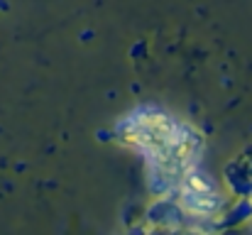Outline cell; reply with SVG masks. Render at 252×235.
Listing matches in <instances>:
<instances>
[{
  "label": "cell",
  "instance_id": "5b68a950",
  "mask_svg": "<svg viewBox=\"0 0 252 235\" xmlns=\"http://www.w3.org/2000/svg\"><path fill=\"white\" fill-rule=\"evenodd\" d=\"M0 10H7V2H2V0H0Z\"/></svg>",
  "mask_w": 252,
  "mask_h": 235
},
{
  "label": "cell",
  "instance_id": "277c9868",
  "mask_svg": "<svg viewBox=\"0 0 252 235\" xmlns=\"http://www.w3.org/2000/svg\"><path fill=\"white\" fill-rule=\"evenodd\" d=\"M252 218V199H238L235 206H225V211L218 216V231L223 228H238Z\"/></svg>",
  "mask_w": 252,
  "mask_h": 235
},
{
  "label": "cell",
  "instance_id": "3957f363",
  "mask_svg": "<svg viewBox=\"0 0 252 235\" xmlns=\"http://www.w3.org/2000/svg\"><path fill=\"white\" fill-rule=\"evenodd\" d=\"M223 176L238 199H252V157L240 155L230 164H225Z\"/></svg>",
  "mask_w": 252,
  "mask_h": 235
},
{
  "label": "cell",
  "instance_id": "6da1fadb",
  "mask_svg": "<svg viewBox=\"0 0 252 235\" xmlns=\"http://www.w3.org/2000/svg\"><path fill=\"white\" fill-rule=\"evenodd\" d=\"M145 218L152 228H162V231H179L186 228L189 223V211L171 196H157V201H152L145 211Z\"/></svg>",
  "mask_w": 252,
  "mask_h": 235
},
{
  "label": "cell",
  "instance_id": "7a4b0ae2",
  "mask_svg": "<svg viewBox=\"0 0 252 235\" xmlns=\"http://www.w3.org/2000/svg\"><path fill=\"white\" fill-rule=\"evenodd\" d=\"M176 201L191 213L201 218L220 216L225 211V199L213 189V191H189V189H176Z\"/></svg>",
  "mask_w": 252,
  "mask_h": 235
}]
</instances>
